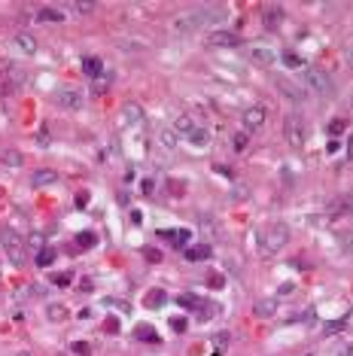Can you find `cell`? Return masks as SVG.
<instances>
[{"instance_id":"obj_19","label":"cell","mask_w":353,"mask_h":356,"mask_svg":"<svg viewBox=\"0 0 353 356\" xmlns=\"http://www.w3.org/2000/svg\"><path fill=\"white\" fill-rule=\"evenodd\" d=\"M0 162L9 165V168H22V155L15 149H6V152H0Z\"/></svg>"},{"instance_id":"obj_26","label":"cell","mask_w":353,"mask_h":356,"mask_svg":"<svg viewBox=\"0 0 353 356\" xmlns=\"http://www.w3.org/2000/svg\"><path fill=\"white\" fill-rule=\"evenodd\" d=\"M37 143H40V146H43V149H46V146H49V143H52V134H49V131H46V128H40V131H37Z\"/></svg>"},{"instance_id":"obj_1","label":"cell","mask_w":353,"mask_h":356,"mask_svg":"<svg viewBox=\"0 0 353 356\" xmlns=\"http://www.w3.org/2000/svg\"><path fill=\"white\" fill-rule=\"evenodd\" d=\"M302 79H305V85L311 88V92H317V95H323V98H332V95H335V82H332V76L326 73L323 67L305 64V67H302Z\"/></svg>"},{"instance_id":"obj_17","label":"cell","mask_w":353,"mask_h":356,"mask_svg":"<svg viewBox=\"0 0 353 356\" xmlns=\"http://www.w3.org/2000/svg\"><path fill=\"white\" fill-rule=\"evenodd\" d=\"M82 70H85V76H92V79H95V76L104 73V64H101L98 58H85V61H82Z\"/></svg>"},{"instance_id":"obj_8","label":"cell","mask_w":353,"mask_h":356,"mask_svg":"<svg viewBox=\"0 0 353 356\" xmlns=\"http://www.w3.org/2000/svg\"><path fill=\"white\" fill-rule=\"evenodd\" d=\"M207 22V12L204 9H198V12H192V15H180V19H176V31L180 34H189V31H195V28H201Z\"/></svg>"},{"instance_id":"obj_3","label":"cell","mask_w":353,"mask_h":356,"mask_svg":"<svg viewBox=\"0 0 353 356\" xmlns=\"http://www.w3.org/2000/svg\"><path fill=\"white\" fill-rule=\"evenodd\" d=\"M0 247L6 250V259L15 265V268H25L28 265V250H25V241L15 235L12 228H3L0 231Z\"/></svg>"},{"instance_id":"obj_13","label":"cell","mask_w":353,"mask_h":356,"mask_svg":"<svg viewBox=\"0 0 353 356\" xmlns=\"http://www.w3.org/2000/svg\"><path fill=\"white\" fill-rule=\"evenodd\" d=\"M174 131L189 137L192 131H195V122H192V116H176V119H174Z\"/></svg>"},{"instance_id":"obj_27","label":"cell","mask_w":353,"mask_h":356,"mask_svg":"<svg viewBox=\"0 0 353 356\" xmlns=\"http://www.w3.org/2000/svg\"><path fill=\"white\" fill-rule=\"evenodd\" d=\"M73 12H79V15H88V12H95V3H73Z\"/></svg>"},{"instance_id":"obj_9","label":"cell","mask_w":353,"mask_h":356,"mask_svg":"<svg viewBox=\"0 0 353 356\" xmlns=\"http://www.w3.org/2000/svg\"><path fill=\"white\" fill-rule=\"evenodd\" d=\"M262 22H265L268 31L280 28V22H283V6H280V3H265L262 6Z\"/></svg>"},{"instance_id":"obj_29","label":"cell","mask_w":353,"mask_h":356,"mask_svg":"<svg viewBox=\"0 0 353 356\" xmlns=\"http://www.w3.org/2000/svg\"><path fill=\"white\" fill-rule=\"evenodd\" d=\"M283 61H286L289 67H298V64H302V58H298V55H292V52H286V55H283Z\"/></svg>"},{"instance_id":"obj_2","label":"cell","mask_w":353,"mask_h":356,"mask_svg":"<svg viewBox=\"0 0 353 356\" xmlns=\"http://www.w3.org/2000/svg\"><path fill=\"white\" fill-rule=\"evenodd\" d=\"M286 241H289V228H286L283 222H274V225H268V228L262 231L259 250H262V256H271V253H277V250H283Z\"/></svg>"},{"instance_id":"obj_23","label":"cell","mask_w":353,"mask_h":356,"mask_svg":"<svg viewBox=\"0 0 353 356\" xmlns=\"http://www.w3.org/2000/svg\"><path fill=\"white\" fill-rule=\"evenodd\" d=\"M274 311H277L274 301H259V305H256V314H259V317H271Z\"/></svg>"},{"instance_id":"obj_11","label":"cell","mask_w":353,"mask_h":356,"mask_svg":"<svg viewBox=\"0 0 353 356\" xmlns=\"http://www.w3.org/2000/svg\"><path fill=\"white\" fill-rule=\"evenodd\" d=\"M55 180H58V174L49 171V168H37V171L31 174V183L34 186H49V183H55Z\"/></svg>"},{"instance_id":"obj_31","label":"cell","mask_w":353,"mask_h":356,"mask_svg":"<svg viewBox=\"0 0 353 356\" xmlns=\"http://www.w3.org/2000/svg\"><path fill=\"white\" fill-rule=\"evenodd\" d=\"M338 356H353V344H341V347H338Z\"/></svg>"},{"instance_id":"obj_5","label":"cell","mask_w":353,"mask_h":356,"mask_svg":"<svg viewBox=\"0 0 353 356\" xmlns=\"http://www.w3.org/2000/svg\"><path fill=\"white\" fill-rule=\"evenodd\" d=\"M265 119H268V110H265L262 104H253L250 110L244 113V128H247V131L253 134V131H259V128L265 125Z\"/></svg>"},{"instance_id":"obj_14","label":"cell","mask_w":353,"mask_h":356,"mask_svg":"<svg viewBox=\"0 0 353 356\" xmlns=\"http://www.w3.org/2000/svg\"><path fill=\"white\" fill-rule=\"evenodd\" d=\"M37 19L46 22V25H58V22H61V9H55V6H43V9L37 12Z\"/></svg>"},{"instance_id":"obj_7","label":"cell","mask_w":353,"mask_h":356,"mask_svg":"<svg viewBox=\"0 0 353 356\" xmlns=\"http://www.w3.org/2000/svg\"><path fill=\"white\" fill-rule=\"evenodd\" d=\"M241 40H238V34H232V31H213L207 37V46L210 49H235Z\"/></svg>"},{"instance_id":"obj_20","label":"cell","mask_w":353,"mask_h":356,"mask_svg":"<svg viewBox=\"0 0 353 356\" xmlns=\"http://www.w3.org/2000/svg\"><path fill=\"white\" fill-rule=\"evenodd\" d=\"M250 58L259 61V64H274V52H268V49H253Z\"/></svg>"},{"instance_id":"obj_35","label":"cell","mask_w":353,"mask_h":356,"mask_svg":"<svg viewBox=\"0 0 353 356\" xmlns=\"http://www.w3.org/2000/svg\"><path fill=\"white\" fill-rule=\"evenodd\" d=\"M350 58H353V52H350Z\"/></svg>"},{"instance_id":"obj_18","label":"cell","mask_w":353,"mask_h":356,"mask_svg":"<svg viewBox=\"0 0 353 356\" xmlns=\"http://www.w3.org/2000/svg\"><path fill=\"white\" fill-rule=\"evenodd\" d=\"M15 46L22 52H37V40H34L31 34H19V37H15Z\"/></svg>"},{"instance_id":"obj_12","label":"cell","mask_w":353,"mask_h":356,"mask_svg":"<svg viewBox=\"0 0 353 356\" xmlns=\"http://www.w3.org/2000/svg\"><path fill=\"white\" fill-rule=\"evenodd\" d=\"M189 143H192V146H198V149H204V146L210 143V131H207V128H198V125H195V131L189 134Z\"/></svg>"},{"instance_id":"obj_16","label":"cell","mask_w":353,"mask_h":356,"mask_svg":"<svg viewBox=\"0 0 353 356\" xmlns=\"http://www.w3.org/2000/svg\"><path fill=\"white\" fill-rule=\"evenodd\" d=\"M158 143H162V149H174L176 146V131L174 128H162L158 131Z\"/></svg>"},{"instance_id":"obj_21","label":"cell","mask_w":353,"mask_h":356,"mask_svg":"<svg viewBox=\"0 0 353 356\" xmlns=\"http://www.w3.org/2000/svg\"><path fill=\"white\" fill-rule=\"evenodd\" d=\"M277 85H280V88H283V92H286V98H289V101H302V98H305V95L298 92L295 85H289L286 79H277Z\"/></svg>"},{"instance_id":"obj_24","label":"cell","mask_w":353,"mask_h":356,"mask_svg":"<svg viewBox=\"0 0 353 356\" xmlns=\"http://www.w3.org/2000/svg\"><path fill=\"white\" fill-rule=\"evenodd\" d=\"M67 317V311L61 305H49V320H55V323H61V320Z\"/></svg>"},{"instance_id":"obj_34","label":"cell","mask_w":353,"mask_h":356,"mask_svg":"<svg viewBox=\"0 0 353 356\" xmlns=\"http://www.w3.org/2000/svg\"><path fill=\"white\" fill-rule=\"evenodd\" d=\"M19 356H28V353H19Z\"/></svg>"},{"instance_id":"obj_28","label":"cell","mask_w":353,"mask_h":356,"mask_svg":"<svg viewBox=\"0 0 353 356\" xmlns=\"http://www.w3.org/2000/svg\"><path fill=\"white\" fill-rule=\"evenodd\" d=\"M52 259H55V253H52V250H43V253L37 256V265H49Z\"/></svg>"},{"instance_id":"obj_25","label":"cell","mask_w":353,"mask_h":356,"mask_svg":"<svg viewBox=\"0 0 353 356\" xmlns=\"http://www.w3.org/2000/svg\"><path fill=\"white\" fill-rule=\"evenodd\" d=\"M232 146H235V152H244L247 149V134H235L232 137Z\"/></svg>"},{"instance_id":"obj_30","label":"cell","mask_w":353,"mask_h":356,"mask_svg":"<svg viewBox=\"0 0 353 356\" xmlns=\"http://www.w3.org/2000/svg\"><path fill=\"white\" fill-rule=\"evenodd\" d=\"M76 241H79L82 247H92V244H95V235H92V231H85V235H82V238H76Z\"/></svg>"},{"instance_id":"obj_32","label":"cell","mask_w":353,"mask_h":356,"mask_svg":"<svg viewBox=\"0 0 353 356\" xmlns=\"http://www.w3.org/2000/svg\"><path fill=\"white\" fill-rule=\"evenodd\" d=\"M55 283H58V286H67V283H70V274H58Z\"/></svg>"},{"instance_id":"obj_10","label":"cell","mask_w":353,"mask_h":356,"mask_svg":"<svg viewBox=\"0 0 353 356\" xmlns=\"http://www.w3.org/2000/svg\"><path fill=\"white\" fill-rule=\"evenodd\" d=\"M122 116H125L128 125H140V122H143V107H140L137 101H128L125 107H122Z\"/></svg>"},{"instance_id":"obj_4","label":"cell","mask_w":353,"mask_h":356,"mask_svg":"<svg viewBox=\"0 0 353 356\" xmlns=\"http://www.w3.org/2000/svg\"><path fill=\"white\" fill-rule=\"evenodd\" d=\"M283 131H286V140H289V146H302L305 143V119L302 116H286V122H283Z\"/></svg>"},{"instance_id":"obj_33","label":"cell","mask_w":353,"mask_h":356,"mask_svg":"<svg viewBox=\"0 0 353 356\" xmlns=\"http://www.w3.org/2000/svg\"><path fill=\"white\" fill-rule=\"evenodd\" d=\"M58 356H70V353H58Z\"/></svg>"},{"instance_id":"obj_15","label":"cell","mask_w":353,"mask_h":356,"mask_svg":"<svg viewBox=\"0 0 353 356\" xmlns=\"http://www.w3.org/2000/svg\"><path fill=\"white\" fill-rule=\"evenodd\" d=\"M350 210H353V195H350V198H341V201H335V207H332V219H338V216H347Z\"/></svg>"},{"instance_id":"obj_6","label":"cell","mask_w":353,"mask_h":356,"mask_svg":"<svg viewBox=\"0 0 353 356\" xmlns=\"http://www.w3.org/2000/svg\"><path fill=\"white\" fill-rule=\"evenodd\" d=\"M55 104L58 107H67V110H82V92H76V88H61V92H55Z\"/></svg>"},{"instance_id":"obj_22","label":"cell","mask_w":353,"mask_h":356,"mask_svg":"<svg viewBox=\"0 0 353 356\" xmlns=\"http://www.w3.org/2000/svg\"><path fill=\"white\" fill-rule=\"evenodd\" d=\"M186 256H189L192 262H198V259H207V256H210V247H207V244H201V247H192V250H189Z\"/></svg>"}]
</instances>
